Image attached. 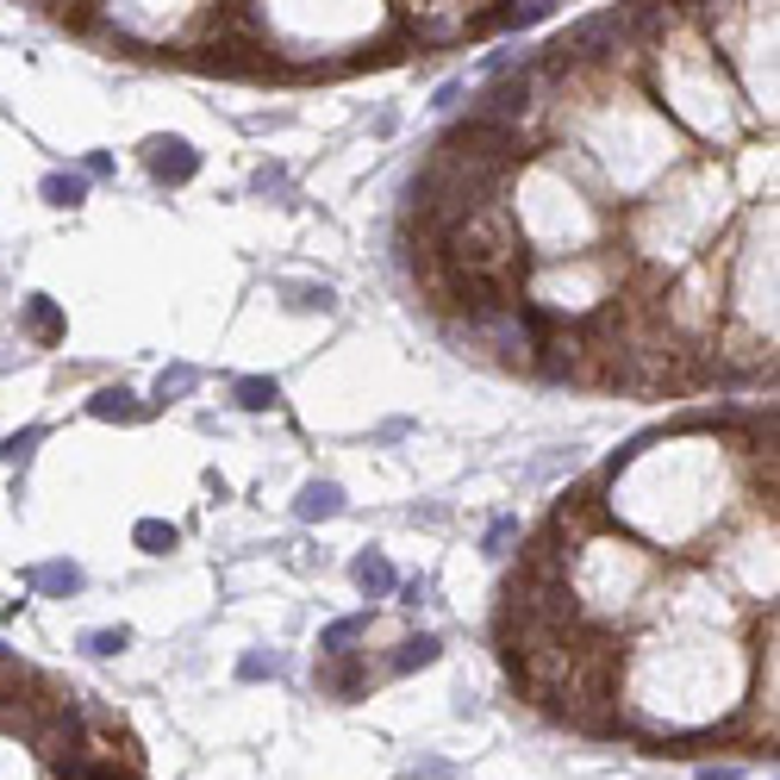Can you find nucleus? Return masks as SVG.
Here are the masks:
<instances>
[{"label":"nucleus","mask_w":780,"mask_h":780,"mask_svg":"<svg viewBox=\"0 0 780 780\" xmlns=\"http://www.w3.org/2000/svg\"><path fill=\"white\" fill-rule=\"evenodd\" d=\"M138 163H144V176H151L156 188H188V181L201 176V151H194L188 138H176V131L144 138V144H138Z\"/></svg>","instance_id":"f257e3e1"},{"label":"nucleus","mask_w":780,"mask_h":780,"mask_svg":"<svg viewBox=\"0 0 780 780\" xmlns=\"http://www.w3.org/2000/svg\"><path fill=\"white\" fill-rule=\"evenodd\" d=\"M375 675L381 668H369L362 655H319V668H312V687L325 693V700H337V705H350V700H362L369 687H375Z\"/></svg>","instance_id":"f03ea898"},{"label":"nucleus","mask_w":780,"mask_h":780,"mask_svg":"<svg viewBox=\"0 0 780 780\" xmlns=\"http://www.w3.org/2000/svg\"><path fill=\"white\" fill-rule=\"evenodd\" d=\"M38 593V600H81L88 593V568H81L76 555H51V562H31L26 575H20Z\"/></svg>","instance_id":"7ed1b4c3"},{"label":"nucleus","mask_w":780,"mask_h":780,"mask_svg":"<svg viewBox=\"0 0 780 780\" xmlns=\"http://www.w3.org/2000/svg\"><path fill=\"white\" fill-rule=\"evenodd\" d=\"M156 406L151 400H138L131 387H94L88 394V419H101V425H144Z\"/></svg>","instance_id":"20e7f679"},{"label":"nucleus","mask_w":780,"mask_h":780,"mask_svg":"<svg viewBox=\"0 0 780 780\" xmlns=\"http://www.w3.org/2000/svg\"><path fill=\"white\" fill-rule=\"evenodd\" d=\"M444 662V637H431V630H412L394 643V655L381 662V675H412V668H437Z\"/></svg>","instance_id":"39448f33"},{"label":"nucleus","mask_w":780,"mask_h":780,"mask_svg":"<svg viewBox=\"0 0 780 780\" xmlns=\"http://www.w3.org/2000/svg\"><path fill=\"white\" fill-rule=\"evenodd\" d=\"M20 331H26L31 344H63V306L51 301V294H26L20 301Z\"/></svg>","instance_id":"423d86ee"},{"label":"nucleus","mask_w":780,"mask_h":780,"mask_svg":"<svg viewBox=\"0 0 780 780\" xmlns=\"http://www.w3.org/2000/svg\"><path fill=\"white\" fill-rule=\"evenodd\" d=\"M344 487H337V481H306L301 487V500H294V519H301V525H325V519H337V512H344Z\"/></svg>","instance_id":"0eeeda50"},{"label":"nucleus","mask_w":780,"mask_h":780,"mask_svg":"<svg viewBox=\"0 0 780 780\" xmlns=\"http://www.w3.org/2000/svg\"><path fill=\"white\" fill-rule=\"evenodd\" d=\"M350 580H356V593H362V600H394V562H387V555L381 550H362L350 562Z\"/></svg>","instance_id":"6e6552de"},{"label":"nucleus","mask_w":780,"mask_h":780,"mask_svg":"<svg viewBox=\"0 0 780 780\" xmlns=\"http://www.w3.org/2000/svg\"><path fill=\"white\" fill-rule=\"evenodd\" d=\"M88 188L94 181L81 176V169H51V176L38 181V201L56 206V213H76V206H88Z\"/></svg>","instance_id":"1a4fd4ad"},{"label":"nucleus","mask_w":780,"mask_h":780,"mask_svg":"<svg viewBox=\"0 0 780 780\" xmlns=\"http://www.w3.org/2000/svg\"><path fill=\"white\" fill-rule=\"evenodd\" d=\"M287 312H337V287L331 281H276Z\"/></svg>","instance_id":"9d476101"},{"label":"nucleus","mask_w":780,"mask_h":780,"mask_svg":"<svg viewBox=\"0 0 780 780\" xmlns=\"http://www.w3.org/2000/svg\"><path fill=\"white\" fill-rule=\"evenodd\" d=\"M231 406H238V412H281V381L276 375H238L231 381Z\"/></svg>","instance_id":"9b49d317"},{"label":"nucleus","mask_w":780,"mask_h":780,"mask_svg":"<svg viewBox=\"0 0 780 780\" xmlns=\"http://www.w3.org/2000/svg\"><path fill=\"white\" fill-rule=\"evenodd\" d=\"M362 637H369V612H344V618H331L319 630V655H350Z\"/></svg>","instance_id":"f8f14e48"},{"label":"nucleus","mask_w":780,"mask_h":780,"mask_svg":"<svg viewBox=\"0 0 780 780\" xmlns=\"http://www.w3.org/2000/svg\"><path fill=\"white\" fill-rule=\"evenodd\" d=\"M201 387V369L194 362H169L163 375H156V394H151V406H176V400H188Z\"/></svg>","instance_id":"ddd939ff"},{"label":"nucleus","mask_w":780,"mask_h":780,"mask_svg":"<svg viewBox=\"0 0 780 780\" xmlns=\"http://www.w3.org/2000/svg\"><path fill=\"white\" fill-rule=\"evenodd\" d=\"M512 544H525V525H519V512H500L494 525L481 530V555H487V562H506V555H512Z\"/></svg>","instance_id":"4468645a"},{"label":"nucleus","mask_w":780,"mask_h":780,"mask_svg":"<svg viewBox=\"0 0 780 780\" xmlns=\"http://www.w3.org/2000/svg\"><path fill=\"white\" fill-rule=\"evenodd\" d=\"M131 544H138L144 555H176L181 550V530L169 525V519H138V525H131Z\"/></svg>","instance_id":"2eb2a0df"},{"label":"nucleus","mask_w":780,"mask_h":780,"mask_svg":"<svg viewBox=\"0 0 780 780\" xmlns=\"http://www.w3.org/2000/svg\"><path fill=\"white\" fill-rule=\"evenodd\" d=\"M251 194L256 201H276V206L294 201V176H287V163H263V169L251 176Z\"/></svg>","instance_id":"dca6fc26"},{"label":"nucleus","mask_w":780,"mask_h":780,"mask_svg":"<svg viewBox=\"0 0 780 780\" xmlns=\"http://www.w3.org/2000/svg\"><path fill=\"white\" fill-rule=\"evenodd\" d=\"M38 444H44V425L13 431V437H0V462H7V469H26L31 456H38Z\"/></svg>","instance_id":"f3484780"},{"label":"nucleus","mask_w":780,"mask_h":780,"mask_svg":"<svg viewBox=\"0 0 780 780\" xmlns=\"http://www.w3.org/2000/svg\"><path fill=\"white\" fill-rule=\"evenodd\" d=\"M281 668H287L281 650H244V655H238V680H251V687H256V680H276Z\"/></svg>","instance_id":"a211bd4d"},{"label":"nucleus","mask_w":780,"mask_h":780,"mask_svg":"<svg viewBox=\"0 0 780 780\" xmlns=\"http://www.w3.org/2000/svg\"><path fill=\"white\" fill-rule=\"evenodd\" d=\"M81 650H88V655H126V650H131V630H126V625L81 630Z\"/></svg>","instance_id":"6ab92c4d"},{"label":"nucleus","mask_w":780,"mask_h":780,"mask_svg":"<svg viewBox=\"0 0 780 780\" xmlns=\"http://www.w3.org/2000/svg\"><path fill=\"white\" fill-rule=\"evenodd\" d=\"M394 593H400L406 612H419V605H431V575H419V580H394Z\"/></svg>","instance_id":"aec40b11"},{"label":"nucleus","mask_w":780,"mask_h":780,"mask_svg":"<svg viewBox=\"0 0 780 780\" xmlns=\"http://www.w3.org/2000/svg\"><path fill=\"white\" fill-rule=\"evenodd\" d=\"M113 169H119L113 151H88V156H81V176H88V181H113Z\"/></svg>","instance_id":"412c9836"},{"label":"nucleus","mask_w":780,"mask_h":780,"mask_svg":"<svg viewBox=\"0 0 780 780\" xmlns=\"http://www.w3.org/2000/svg\"><path fill=\"white\" fill-rule=\"evenodd\" d=\"M456 768L450 762H437V755H425V762H412V768H406V780H450Z\"/></svg>","instance_id":"4be33fe9"},{"label":"nucleus","mask_w":780,"mask_h":780,"mask_svg":"<svg viewBox=\"0 0 780 780\" xmlns=\"http://www.w3.org/2000/svg\"><path fill=\"white\" fill-rule=\"evenodd\" d=\"M412 419H387V425H375V444H406V437H412Z\"/></svg>","instance_id":"5701e85b"},{"label":"nucleus","mask_w":780,"mask_h":780,"mask_svg":"<svg viewBox=\"0 0 780 780\" xmlns=\"http://www.w3.org/2000/svg\"><path fill=\"white\" fill-rule=\"evenodd\" d=\"M462 94H469V81H444V88H437V113H450V106H462Z\"/></svg>","instance_id":"b1692460"},{"label":"nucleus","mask_w":780,"mask_h":780,"mask_svg":"<svg viewBox=\"0 0 780 780\" xmlns=\"http://www.w3.org/2000/svg\"><path fill=\"white\" fill-rule=\"evenodd\" d=\"M743 768L737 762H700V780H737Z\"/></svg>","instance_id":"393cba45"},{"label":"nucleus","mask_w":780,"mask_h":780,"mask_svg":"<svg viewBox=\"0 0 780 780\" xmlns=\"http://www.w3.org/2000/svg\"><path fill=\"white\" fill-rule=\"evenodd\" d=\"M394 126H400V113H394V106H381L375 119H369V131H375V138H394Z\"/></svg>","instance_id":"a878e982"},{"label":"nucleus","mask_w":780,"mask_h":780,"mask_svg":"<svg viewBox=\"0 0 780 780\" xmlns=\"http://www.w3.org/2000/svg\"><path fill=\"white\" fill-rule=\"evenodd\" d=\"M0 668H13V650H7V643H0Z\"/></svg>","instance_id":"bb28decb"}]
</instances>
